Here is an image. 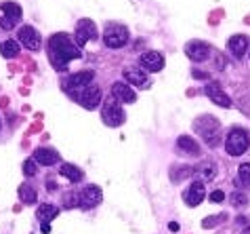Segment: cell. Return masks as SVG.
<instances>
[{
    "instance_id": "1",
    "label": "cell",
    "mask_w": 250,
    "mask_h": 234,
    "mask_svg": "<svg viewBox=\"0 0 250 234\" xmlns=\"http://www.w3.org/2000/svg\"><path fill=\"white\" fill-rule=\"evenodd\" d=\"M48 55L55 66V70H67V64L72 59H80V49L78 45L72 43V38L67 34H53L48 38Z\"/></svg>"
},
{
    "instance_id": "2",
    "label": "cell",
    "mask_w": 250,
    "mask_h": 234,
    "mask_svg": "<svg viewBox=\"0 0 250 234\" xmlns=\"http://www.w3.org/2000/svg\"><path fill=\"white\" fill-rule=\"evenodd\" d=\"M193 131L212 148L221 141V122L217 118H212V116H200V118H196L193 120Z\"/></svg>"
},
{
    "instance_id": "3",
    "label": "cell",
    "mask_w": 250,
    "mask_h": 234,
    "mask_svg": "<svg viewBox=\"0 0 250 234\" xmlns=\"http://www.w3.org/2000/svg\"><path fill=\"white\" fill-rule=\"evenodd\" d=\"M250 148V131L244 127H233L225 137V150L229 156H242Z\"/></svg>"
},
{
    "instance_id": "4",
    "label": "cell",
    "mask_w": 250,
    "mask_h": 234,
    "mask_svg": "<svg viewBox=\"0 0 250 234\" xmlns=\"http://www.w3.org/2000/svg\"><path fill=\"white\" fill-rule=\"evenodd\" d=\"M103 43H105L107 49H120L128 43V27L122 23H107L105 32H103Z\"/></svg>"
},
{
    "instance_id": "5",
    "label": "cell",
    "mask_w": 250,
    "mask_h": 234,
    "mask_svg": "<svg viewBox=\"0 0 250 234\" xmlns=\"http://www.w3.org/2000/svg\"><path fill=\"white\" fill-rule=\"evenodd\" d=\"M101 118H103V122H105L107 127H120L122 122L126 120V114H124L120 101L112 97V99H105V101H103Z\"/></svg>"
},
{
    "instance_id": "6",
    "label": "cell",
    "mask_w": 250,
    "mask_h": 234,
    "mask_svg": "<svg viewBox=\"0 0 250 234\" xmlns=\"http://www.w3.org/2000/svg\"><path fill=\"white\" fill-rule=\"evenodd\" d=\"M74 99L78 101L82 108L95 110V108H99L103 95H101V89L97 87V85H88L84 89H78V91H74Z\"/></svg>"
},
{
    "instance_id": "7",
    "label": "cell",
    "mask_w": 250,
    "mask_h": 234,
    "mask_svg": "<svg viewBox=\"0 0 250 234\" xmlns=\"http://www.w3.org/2000/svg\"><path fill=\"white\" fill-rule=\"evenodd\" d=\"M74 38H76V45H78V49H80V47H84L88 40L97 38V25L91 22V19H80V22L76 23Z\"/></svg>"
},
{
    "instance_id": "8",
    "label": "cell",
    "mask_w": 250,
    "mask_h": 234,
    "mask_svg": "<svg viewBox=\"0 0 250 234\" xmlns=\"http://www.w3.org/2000/svg\"><path fill=\"white\" fill-rule=\"evenodd\" d=\"M93 80H95V72L84 70V72L72 74V76L63 82V89L67 93H74V91H78V89H84L88 85H93Z\"/></svg>"
},
{
    "instance_id": "9",
    "label": "cell",
    "mask_w": 250,
    "mask_h": 234,
    "mask_svg": "<svg viewBox=\"0 0 250 234\" xmlns=\"http://www.w3.org/2000/svg\"><path fill=\"white\" fill-rule=\"evenodd\" d=\"M185 55L196 64H202L210 57V45L202 43V40H191V43L185 45Z\"/></svg>"
},
{
    "instance_id": "10",
    "label": "cell",
    "mask_w": 250,
    "mask_h": 234,
    "mask_svg": "<svg viewBox=\"0 0 250 234\" xmlns=\"http://www.w3.org/2000/svg\"><path fill=\"white\" fill-rule=\"evenodd\" d=\"M17 38H19V45L25 47L30 51H38L40 49V34L36 32V27L32 25H21L17 32Z\"/></svg>"
},
{
    "instance_id": "11",
    "label": "cell",
    "mask_w": 250,
    "mask_h": 234,
    "mask_svg": "<svg viewBox=\"0 0 250 234\" xmlns=\"http://www.w3.org/2000/svg\"><path fill=\"white\" fill-rule=\"evenodd\" d=\"M101 198H103V194H101L99 186H86V188L78 194V205L82 209H93L101 203Z\"/></svg>"
},
{
    "instance_id": "12",
    "label": "cell",
    "mask_w": 250,
    "mask_h": 234,
    "mask_svg": "<svg viewBox=\"0 0 250 234\" xmlns=\"http://www.w3.org/2000/svg\"><path fill=\"white\" fill-rule=\"evenodd\" d=\"M122 76L124 80L128 82V85H135L139 89H147L149 87V78H147V72L143 70L141 66H135V68H124V72H122Z\"/></svg>"
},
{
    "instance_id": "13",
    "label": "cell",
    "mask_w": 250,
    "mask_h": 234,
    "mask_svg": "<svg viewBox=\"0 0 250 234\" xmlns=\"http://www.w3.org/2000/svg\"><path fill=\"white\" fill-rule=\"evenodd\" d=\"M139 66H141L145 72H160L164 68V55L158 51H147L139 57Z\"/></svg>"
},
{
    "instance_id": "14",
    "label": "cell",
    "mask_w": 250,
    "mask_h": 234,
    "mask_svg": "<svg viewBox=\"0 0 250 234\" xmlns=\"http://www.w3.org/2000/svg\"><path fill=\"white\" fill-rule=\"evenodd\" d=\"M227 49H229V53H231L235 59H244V55L250 49V38L246 36V34H235V36L229 38Z\"/></svg>"
},
{
    "instance_id": "15",
    "label": "cell",
    "mask_w": 250,
    "mask_h": 234,
    "mask_svg": "<svg viewBox=\"0 0 250 234\" xmlns=\"http://www.w3.org/2000/svg\"><path fill=\"white\" fill-rule=\"evenodd\" d=\"M204 93L212 99V104H217L221 108H231V99H229V95L223 91V89H221L219 82H206Z\"/></svg>"
},
{
    "instance_id": "16",
    "label": "cell",
    "mask_w": 250,
    "mask_h": 234,
    "mask_svg": "<svg viewBox=\"0 0 250 234\" xmlns=\"http://www.w3.org/2000/svg\"><path fill=\"white\" fill-rule=\"evenodd\" d=\"M204 196H206V188H204V182H200V180H193L191 186L185 190V203L189 205V207H198L200 203L204 201Z\"/></svg>"
},
{
    "instance_id": "17",
    "label": "cell",
    "mask_w": 250,
    "mask_h": 234,
    "mask_svg": "<svg viewBox=\"0 0 250 234\" xmlns=\"http://www.w3.org/2000/svg\"><path fill=\"white\" fill-rule=\"evenodd\" d=\"M112 97L118 99L120 104H135L137 93L133 91V87L128 82H114L112 85Z\"/></svg>"
},
{
    "instance_id": "18",
    "label": "cell",
    "mask_w": 250,
    "mask_h": 234,
    "mask_svg": "<svg viewBox=\"0 0 250 234\" xmlns=\"http://www.w3.org/2000/svg\"><path fill=\"white\" fill-rule=\"evenodd\" d=\"M177 148L181 150L183 154H187V156H200L202 154V148H200V143L193 140L191 135H181L177 140Z\"/></svg>"
},
{
    "instance_id": "19",
    "label": "cell",
    "mask_w": 250,
    "mask_h": 234,
    "mask_svg": "<svg viewBox=\"0 0 250 234\" xmlns=\"http://www.w3.org/2000/svg\"><path fill=\"white\" fill-rule=\"evenodd\" d=\"M34 161L42 167H51V164H57L59 163V152L57 150H51V148H38L34 152Z\"/></svg>"
},
{
    "instance_id": "20",
    "label": "cell",
    "mask_w": 250,
    "mask_h": 234,
    "mask_svg": "<svg viewBox=\"0 0 250 234\" xmlns=\"http://www.w3.org/2000/svg\"><path fill=\"white\" fill-rule=\"evenodd\" d=\"M36 215H38V219H40L42 224H48L51 219H55V217L59 215V207H55V205L44 203V205H40V207H38Z\"/></svg>"
},
{
    "instance_id": "21",
    "label": "cell",
    "mask_w": 250,
    "mask_h": 234,
    "mask_svg": "<svg viewBox=\"0 0 250 234\" xmlns=\"http://www.w3.org/2000/svg\"><path fill=\"white\" fill-rule=\"evenodd\" d=\"M59 175H63V177H67L69 182H80L82 180V171L76 167V164H72V163H63L59 167Z\"/></svg>"
},
{
    "instance_id": "22",
    "label": "cell",
    "mask_w": 250,
    "mask_h": 234,
    "mask_svg": "<svg viewBox=\"0 0 250 234\" xmlns=\"http://www.w3.org/2000/svg\"><path fill=\"white\" fill-rule=\"evenodd\" d=\"M19 51L21 49H19L17 40H2V43H0V55L6 59H15L19 55Z\"/></svg>"
},
{
    "instance_id": "23",
    "label": "cell",
    "mask_w": 250,
    "mask_h": 234,
    "mask_svg": "<svg viewBox=\"0 0 250 234\" xmlns=\"http://www.w3.org/2000/svg\"><path fill=\"white\" fill-rule=\"evenodd\" d=\"M0 9H2V13L9 19H13V22H19V19H21V6H19L17 2H2L0 4Z\"/></svg>"
},
{
    "instance_id": "24",
    "label": "cell",
    "mask_w": 250,
    "mask_h": 234,
    "mask_svg": "<svg viewBox=\"0 0 250 234\" xmlns=\"http://www.w3.org/2000/svg\"><path fill=\"white\" fill-rule=\"evenodd\" d=\"M189 175H193V169L187 167V164H179L177 169L175 167L170 169V180L172 182H181V180H185V177H189Z\"/></svg>"
},
{
    "instance_id": "25",
    "label": "cell",
    "mask_w": 250,
    "mask_h": 234,
    "mask_svg": "<svg viewBox=\"0 0 250 234\" xmlns=\"http://www.w3.org/2000/svg\"><path fill=\"white\" fill-rule=\"evenodd\" d=\"M19 198H21L25 205H34L38 201V194L34 188H30V186H21V188H19Z\"/></svg>"
},
{
    "instance_id": "26",
    "label": "cell",
    "mask_w": 250,
    "mask_h": 234,
    "mask_svg": "<svg viewBox=\"0 0 250 234\" xmlns=\"http://www.w3.org/2000/svg\"><path fill=\"white\" fill-rule=\"evenodd\" d=\"M238 182L250 190V163H242L238 167Z\"/></svg>"
},
{
    "instance_id": "27",
    "label": "cell",
    "mask_w": 250,
    "mask_h": 234,
    "mask_svg": "<svg viewBox=\"0 0 250 234\" xmlns=\"http://www.w3.org/2000/svg\"><path fill=\"white\" fill-rule=\"evenodd\" d=\"M229 201H231L233 207H246V205H248V196L235 190V192H231V196H229Z\"/></svg>"
},
{
    "instance_id": "28",
    "label": "cell",
    "mask_w": 250,
    "mask_h": 234,
    "mask_svg": "<svg viewBox=\"0 0 250 234\" xmlns=\"http://www.w3.org/2000/svg\"><path fill=\"white\" fill-rule=\"evenodd\" d=\"M214 173H217V171H214V167H202L200 171H193V175H198V180L200 182H206V180H212L214 177Z\"/></svg>"
},
{
    "instance_id": "29",
    "label": "cell",
    "mask_w": 250,
    "mask_h": 234,
    "mask_svg": "<svg viewBox=\"0 0 250 234\" xmlns=\"http://www.w3.org/2000/svg\"><path fill=\"white\" fill-rule=\"evenodd\" d=\"M225 217H227L225 213H219V215H210V217H206V219H202V228H214V226H219Z\"/></svg>"
},
{
    "instance_id": "30",
    "label": "cell",
    "mask_w": 250,
    "mask_h": 234,
    "mask_svg": "<svg viewBox=\"0 0 250 234\" xmlns=\"http://www.w3.org/2000/svg\"><path fill=\"white\" fill-rule=\"evenodd\" d=\"M36 161H34V158H27V161L23 163V173L27 175V177H34V175H36L38 173V167H36Z\"/></svg>"
},
{
    "instance_id": "31",
    "label": "cell",
    "mask_w": 250,
    "mask_h": 234,
    "mask_svg": "<svg viewBox=\"0 0 250 234\" xmlns=\"http://www.w3.org/2000/svg\"><path fill=\"white\" fill-rule=\"evenodd\" d=\"M223 201H225V192L223 190L210 192V203H223Z\"/></svg>"
},
{
    "instance_id": "32",
    "label": "cell",
    "mask_w": 250,
    "mask_h": 234,
    "mask_svg": "<svg viewBox=\"0 0 250 234\" xmlns=\"http://www.w3.org/2000/svg\"><path fill=\"white\" fill-rule=\"evenodd\" d=\"M0 25H2V27H13V25H15V22L9 19V17H0Z\"/></svg>"
},
{
    "instance_id": "33",
    "label": "cell",
    "mask_w": 250,
    "mask_h": 234,
    "mask_svg": "<svg viewBox=\"0 0 250 234\" xmlns=\"http://www.w3.org/2000/svg\"><path fill=\"white\" fill-rule=\"evenodd\" d=\"M168 230H172V232H179V224H177V222H170V224H168Z\"/></svg>"
},
{
    "instance_id": "34",
    "label": "cell",
    "mask_w": 250,
    "mask_h": 234,
    "mask_svg": "<svg viewBox=\"0 0 250 234\" xmlns=\"http://www.w3.org/2000/svg\"><path fill=\"white\" fill-rule=\"evenodd\" d=\"M193 76H196V78H208V76H206V74H204V72H198V70H196V72H193Z\"/></svg>"
},
{
    "instance_id": "35",
    "label": "cell",
    "mask_w": 250,
    "mask_h": 234,
    "mask_svg": "<svg viewBox=\"0 0 250 234\" xmlns=\"http://www.w3.org/2000/svg\"><path fill=\"white\" fill-rule=\"evenodd\" d=\"M242 234H250V226H246V228L242 230Z\"/></svg>"
},
{
    "instance_id": "36",
    "label": "cell",
    "mask_w": 250,
    "mask_h": 234,
    "mask_svg": "<svg viewBox=\"0 0 250 234\" xmlns=\"http://www.w3.org/2000/svg\"><path fill=\"white\" fill-rule=\"evenodd\" d=\"M0 127H2V122H0Z\"/></svg>"
}]
</instances>
